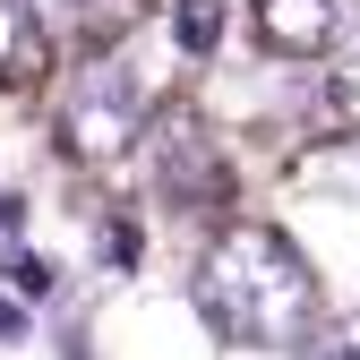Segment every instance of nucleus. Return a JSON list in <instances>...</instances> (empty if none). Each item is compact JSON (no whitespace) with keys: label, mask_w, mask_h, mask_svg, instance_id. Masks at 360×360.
Returning <instances> with one entry per match:
<instances>
[{"label":"nucleus","mask_w":360,"mask_h":360,"mask_svg":"<svg viewBox=\"0 0 360 360\" xmlns=\"http://www.w3.org/2000/svg\"><path fill=\"white\" fill-rule=\"evenodd\" d=\"M138 120H146V95L120 69H95L69 95V112H60V155L69 163H120L129 138H138Z\"/></svg>","instance_id":"f03ea898"},{"label":"nucleus","mask_w":360,"mask_h":360,"mask_svg":"<svg viewBox=\"0 0 360 360\" xmlns=\"http://www.w3.org/2000/svg\"><path fill=\"white\" fill-rule=\"evenodd\" d=\"M189 300L223 343L249 352H300L318 335V275L275 223H223L198 257Z\"/></svg>","instance_id":"f257e3e1"},{"label":"nucleus","mask_w":360,"mask_h":360,"mask_svg":"<svg viewBox=\"0 0 360 360\" xmlns=\"http://www.w3.org/2000/svg\"><path fill=\"white\" fill-rule=\"evenodd\" d=\"M18 60H26V9L0 0V69H18Z\"/></svg>","instance_id":"6e6552de"},{"label":"nucleus","mask_w":360,"mask_h":360,"mask_svg":"<svg viewBox=\"0 0 360 360\" xmlns=\"http://www.w3.org/2000/svg\"><path fill=\"white\" fill-rule=\"evenodd\" d=\"M52 9V26H77V34H112V26H129V9L138 0H43Z\"/></svg>","instance_id":"20e7f679"},{"label":"nucleus","mask_w":360,"mask_h":360,"mask_svg":"<svg viewBox=\"0 0 360 360\" xmlns=\"http://www.w3.org/2000/svg\"><path fill=\"white\" fill-rule=\"evenodd\" d=\"M326 103H335V112H343V120L360 129V43H352V52H343V69L326 77Z\"/></svg>","instance_id":"0eeeda50"},{"label":"nucleus","mask_w":360,"mask_h":360,"mask_svg":"<svg viewBox=\"0 0 360 360\" xmlns=\"http://www.w3.org/2000/svg\"><path fill=\"white\" fill-rule=\"evenodd\" d=\"M172 34H180L189 60H206L214 43H223V9H214V0H180V9H172Z\"/></svg>","instance_id":"39448f33"},{"label":"nucleus","mask_w":360,"mask_h":360,"mask_svg":"<svg viewBox=\"0 0 360 360\" xmlns=\"http://www.w3.org/2000/svg\"><path fill=\"white\" fill-rule=\"evenodd\" d=\"M18 232H26V206H18V198H0V249H18Z\"/></svg>","instance_id":"9d476101"},{"label":"nucleus","mask_w":360,"mask_h":360,"mask_svg":"<svg viewBox=\"0 0 360 360\" xmlns=\"http://www.w3.org/2000/svg\"><path fill=\"white\" fill-rule=\"evenodd\" d=\"M257 34L292 60H318L335 43V0H257Z\"/></svg>","instance_id":"7ed1b4c3"},{"label":"nucleus","mask_w":360,"mask_h":360,"mask_svg":"<svg viewBox=\"0 0 360 360\" xmlns=\"http://www.w3.org/2000/svg\"><path fill=\"white\" fill-rule=\"evenodd\" d=\"M9 343H26V309H18V300H0V352H9Z\"/></svg>","instance_id":"9b49d317"},{"label":"nucleus","mask_w":360,"mask_h":360,"mask_svg":"<svg viewBox=\"0 0 360 360\" xmlns=\"http://www.w3.org/2000/svg\"><path fill=\"white\" fill-rule=\"evenodd\" d=\"M300 360H360V318H343V326H318L300 343Z\"/></svg>","instance_id":"423d86ee"},{"label":"nucleus","mask_w":360,"mask_h":360,"mask_svg":"<svg viewBox=\"0 0 360 360\" xmlns=\"http://www.w3.org/2000/svg\"><path fill=\"white\" fill-rule=\"evenodd\" d=\"M9 283H18L26 300H43V292H52V266H43V257H26V249H9Z\"/></svg>","instance_id":"1a4fd4ad"}]
</instances>
